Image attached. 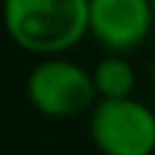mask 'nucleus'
<instances>
[{
    "mask_svg": "<svg viewBox=\"0 0 155 155\" xmlns=\"http://www.w3.org/2000/svg\"><path fill=\"white\" fill-rule=\"evenodd\" d=\"M8 38L41 57H57L90 35V0H3Z\"/></svg>",
    "mask_w": 155,
    "mask_h": 155,
    "instance_id": "nucleus-1",
    "label": "nucleus"
},
{
    "mask_svg": "<svg viewBox=\"0 0 155 155\" xmlns=\"http://www.w3.org/2000/svg\"><path fill=\"white\" fill-rule=\"evenodd\" d=\"M30 106L52 120H71L90 114L98 104L93 71L68 60L65 54L41 57L25 82Z\"/></svg>",
    "mask_w": 155,
    "mask_h": 155,
    "instance_id": "nucleus-2",
    "label": "nucleus"
},
{
    "mask_svg": "<svg viewBox=\"0 0 155 155\" xmlns=\"http://www.w3.org/2000/svg\"><path fill=\"white\" fill-rule=\"evenodd\" d=\"M87 128L101 155H155V109L134 95L98 101Z\"/></svg>",
    "mask_w": 155,
    "mask_h": 155,
    "instance_id": "nucleus-3",
    "label": "nucleus"
},
{
    "mask_svg": "<svg viewBox=\"0 0 155 155\" xmlns=\"http://www.w3.org/2000/svg\"><path fill=\"white\" fill-rule=\"evenodd\" d=\"M150 0H90V38L106 54H131L153 33Z\"/></svg>",
    "mask_w": 155,
    "mask_h": 155,
    "instance_id": "nucleus-4",
    "label": "nucleus"
},
{
    "mask_svg": "<svg viewBox=\"0 0 155 155\" xmlns=\"http://www.w3.org/2000/svg\"><path fill=\"white\" fill-rule=\"evenodd\" d=\"M93 82L98 90V101H117L134 95L139 76L128 54H104L93 68Z\"/></svg>",
    "mask_w": 155,
    "mask_h": 155,
    "instance_id": "nucleus-5",
    "label": "nucleus"
},
{
    "mask_svg": "<svg viewBox=\"0 0 155 155\" xmlns=\"http://www.w3.org/2000/svg\"><path fill=\"white\" fill-rule=\"evenodd\" d=\"M150 87H153V98H155V60L150 65Z\"/></svg>",
    "mask_w": 155,
    "mask_h": 155,
    "instance_id": "nucleus-6",
    "label": "nucleus"
},
{
    "mask_svg": "<svg viewBox=\"0 0 155 155\" xmlns=\"http://www.w3.org/2000/svg\"><path fill=\"white\" fill-rule=\"evenodd\" d=\"M150 8H153V16H155V0H150Z\"/></svg>",
    "mask_w": 155,
    "mask_h": 155,
    "instance_id": "nucleus-7",
    "label": "nucleus"
},
{
    "mask_svg": "<svg viewBox=\"0 0 155 155\" xmlns=\"http://www.w3.org/2000/svg\"><path fill=\"white\" fill-rule=\"evenodd\" d=\"M0 3H3V0H0Z\"/></svg>",
    "mask_w": 155,
    "mask_h": 155,
    "instance_id": "nucleus-8",
    "label": "nucleus"
}]
</instances>
